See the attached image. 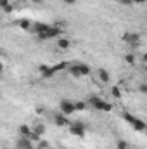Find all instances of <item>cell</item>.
Wrapping results in <instances>:
<instances>
[{
  "instance_id": "obj_12",
  "label": "cell",
  "mask_w": 147,
  "mask_h": 149,
  "mask_svg": "<svg viewBox=\"0 0 147 149\" xmlns=\"http://www.w3.org/2000/svg\"><path fill=\"white\" fill-rule=\"evenodd\" d=\"M19 134H21L23 137H30V135L33 134V128L28 127V125H21V127H19Z\"/></svg>"
},
{
  "instance_id": "obj_28",
  "label": "cell",
  "mask_w": 147,
  "mask_h": 149,
  "mask_svg": "<svg viewBox=\"0 0 147 149\" xmlns=\"http://www.w3.org/2000/svg\"><path fill=\"white\" fill-rule=\"evenodd\" d=\"M31 2H33V3H38V5H42V3H43V0H31Z\"/></svg>"
},
{
  "instance_id": "obj_20",
  "label": "cell",
  "mask_w": 147,
  "mask_h": 149,
  "mask_svg": "<svg viewBox=\"0 0 147 149\" xmlns=\"http://www.w3.org/2000/svg\"><path fill=\"white\" fill-rule=\"evenodd\" d=\"M118 2H119L121 5H125V7H133V3H135L133 0H118Z\"/></svg>"
},
{
  "instance_id": "obj_9",
  "label": "cell",
  "mask_w": 147,
  "mask_h": 149,
  "mask_svg": "<svg viewBox=\"0 0 147 149\" xmlns=\"http://www.w3.org/2000/svg\"><path fill=\"white\" fill-rule=\"evenodd\" d=\"M132 127H133V130H135V132H146V130H147V123H146V121H142L140 118H137V120L132 123Z\"/></svg>"
},
{
  "instance_id": "obj_8",
  "label": "cell",
  "mask_w": 147,
  "mask_h": 149,
  "mask_svg": "<svg viewBox=\"0 0 147 149\" xmlns=\"http://www.w3.org/2000/svg\"><path fill=\"white\" fill-rule=\"evenodd\" d=\"M17 26H19L23 31H30V30L33 28V23H31L28 17H23V19H19V21H17Z\"/></svg>"
},
{
  "instance_id": "obj_11",
  "label": "cell",
  "mask_w": 147,
  "mask_h": 149,
  "mask_svg": "<svg viewBox=\"0 0 147 149\" xmlns=\"http://www.w3.org/2000/svg\"><path fill=\"white\" fill-rule=\"evenodd\" d=\"M17 146H19V149H33L31 148V141H30V137H21L19 142H17Z\"/></svg>"
},
{
  "instance_id": "obj_22",
  "label": "cell",
  "mask_w": 147,
  "mask_h": 149,
  "mask_svg": "<svg viewBox=\"0 0 147 149\" xmlns=\"http://www.w3.org/2000/svg\"><path fill=\"white\" fill-rule=\"evenodd\" d=\"M47 148H49V142L40 139V142H38V149H47Z\"/></svg>"
},
{
  "instance_id": "obj_1",
  "label": "cell",
  "mask_w": 147,
  "mask_h": 149,
  "mask_svg": "<svg viewBox=\"0 0 147 149\" xmlns=\"http://www.w3.org/2000/svg\"><path fill=\"white\" fill-rule=\"evenodd\" d=\"M68 73L71 74L73 78H81V76H88V74L92 73V70H90V66H88V64L74 63V64H69Z\"/></svg>"
},
{
  "instance_id": "obj_5",
  "label": "cell",
  "mask_w": 147,
  "mask_h": 149,
  "mask_svg": "<svg viewBox=\"0 0 147 149\" xmlns=\"http://www.w3.org/2000/svg\"><path fill=\"white\" fill-rule=\"evenodd\" d=\"M88 106H92V108H95L97 111H102V108H104V104H106V99H102V97H99V95H92V97H88Z\"/></svg>"
},
{
  "instance_id": "obj_25",
  "label": "cell",
  "mask_w": 147,
  "mask_h": 149,
  "mask_svg": "<svg viewBox=\"0 0 147 149\" xmlns=\"http://www.w3.org/2000/svg\"><path fill=\"white\" fill-rule=\"evenodd\" d=\"M7 5H10V2H9V0H0V7H2V9H5Z\"/></svg>"
},
{
  "instance_id": "obj_18",
  "label": "cell",
  "mask_w": 147,
  "mask_h": 149,
  "mask_svg": "<svg viewBox=\"0 0 147 149\" xmlns=\"http://www.w3.org/2000/svg\"><path fill=\"white\" fill-rule=\"evenodd\" d=\"M130 148V144L125 141V139H119L118 142H116V149H128Z\"/></svg>"
},
{
  "instance_id": "obj_23",
  "label": "cell",
  "mask_w": 147,
  "mask_h": 149,
  "mask_svg": "<svg viewBox=\"0 0 147 149\" xmlns=\"http://www.w3.org/2000/svg\"><path fill=\"white\" fill-rule=\"evenodd\" d=\"M5 14H10V12H14V3H10V5H7L5 9H2Z\"/></svg>"
},
{
  "instance_id": "obj_24",
  "label": "cell",
  "mask_w": 147,
  "mask_h": 149,
  "mask_svg": "<svg viewBox=\"0 0 147 149\" xmlns=\"http://www.w3.org/2000/svg\"><path fill=\"white\" fill-rule=\"evenodd\" d=\"M139 92L147 94V83H140V85H139Z\"/></svg>"
},
{
  "instance_id": "obj_15",
  "label": "cell",
  "mask_w": 147,
  "mask_h": 149,
  "mask_svg": "<svg viewBox=\"0 0 147 149\" xmlns=\"http://www.w3.org/2000/svg\"><path fill=\"white\" fill-rule=\"evenodd\" d=\"M121 116H123V120H125V121H128L130 125H132V123L137 120V116H133L132 113H128V111H123V114H121Z\"/></svg>"
},
{
  "instance_id": "obj_29",
  "label": "cell",
  "mask_w": 147,
  "mask_h": 149,
  "mask_svg": "<svg viewBox=\"0 0 147 149\" xmlns=\"http://www.w3.org/2000/svg\"><path fill=\"white\" fill-rule=\"evenodd\" d=\"M135 3H147V0H133Z\"/></svg>"
},
{
  "instance_id": "obj_6",
  "label": "cell",
  "mask_w": 147,
  "mask_h": 149,
  "mask_svg": "<svg viewBox=\"0 0 147 149\" xmlns=\"http://www.w3.org/2000/svg\"><path fill=\"white\" fill-rule=\"evenodd\" d=\"M54 123L57 125V127H69L71 123H69V120H68V116L66 114H62V113H59V114H55L54 116Z\"/></svg>"
},
{
  "instance_id": "obj_14",
  "label": "cell",
  "mask_w": 147,
  "mask_h": 149,
  "mask_svg": "<svg viewBox=\"0 0 147 149\" xmlns=\"http://www.w3.org/2000/svg\"><path fill=\"white\" fill-rule=\"evenodd\" d=\"M74 108H76V111H85L88 108V102L87 101H74Z\"/></svg>"
},
{
  "instance_id": "obj_19",
  "label": "cell",
  "mask_w": 147,
  "mask_h": 149,
  "mask_svg": "<svg viewBox=\"0 0 147 149\" xmlns=\"http://www.w3.org/2000/svg\"><path fill=\"white\" fill-rule=\"evenodd\" d=\"M112 109H114L112 102H109V101H106V104H104V108H102V113H111Z\"/></svg>"
},
{
  "instance_id": "obj_21",
  "label": "cell",
  "mask_w": 147,
  "mask_h": 149,
  "mask_svg": "<svg viewBox=\"0 0 147 149\" xmlns=\"http://www.w3.org/2000/svg\"><path fill=\"white\" fill-rule=\"evenodd\" d=\"M49 68H50V66H47V64H40V66H38V71H40V74H43V73L49 71Z\"/></svg>"
},
{
  "instance_id": "obj_17",
  "label": "cell",
  "mask_w": 147,
  "mask_h": 149,
  "mask_svg": "<svg viewBox=\"0 0 147 149\" xmlns=\"http://www.w3.org/2000/svg\"><path fill=\"white\" fill-rule=\"evenodd\" d=\"M135 61H137V57H135L133 54H125V63H126V64L133 66V64H135Z\"/></svg>"
},
{
  "instance_id": "obj_13",
  "label": "cell",
  "mask_w": 147,
  "mask_h": 149,
  "mask_svg": "<svg viewBox=\"0 0 147 149\" xmlns=\"http://www.w3.org/2000/svg\"><path fill=\"white\" fill-rule=\"evenodd\" d=\"M111 95H112L114 99H121V95H123V94H121V88H119L118 85H112V87H111Z\"/></svg>"
},
{
  "instance_id": "obj_10",
  "label": "cell",
  "mask_w": 147,
  "mask_h": 149,
  "mask_svg": "<svg viewBox=\"0 0 147 149\" xmlns=\"http://www.w3.org/2000/svg\"><path fill=\"white\" fill-rule=\"evenodd\" d=\"M61 50H68L69 47H71V40L69 38H64V37H61V38H57V43H55Z\"/></svg>"
},
{
  "instance_id": "obj_2",
  "label": "cell",
  "mask_w": 147,
  "mask_h": 149,
  "mask_svg": "<svg viewBox=\"0 0 147 149\" xmlns=\"http://www.w3.org/2000/svg\"><path fill=\"white\" fill-rule=\"evenodd\" d=\"M121 40H123L125 43H128L132 49L140 47V35L135 33V31H125V33L121 35Z\"/></svg>"
},
{
  "instance_id": "obj_27",
  "label": "cell",
  "mask_w": 147,
  "mask_h": 149,
  "mask_svg": "<svg viewBox=\"0 0 147 149\" xmlns=\"http://www.w3.org/2000/svg\"><path fill=\"white\" fill-rule=\"evenodd\" d=\"M142 63H144V64H147V52H144V54H142Z\"/></svg>"
},
{
  "instance_id": "obj_4",
  "label": "cell",
  "mask_w": 147,
  "mask_h": 149,
  "mask_svg": "<svg viewBox=\"0 0 147 149\" xmlns=\"http://www.w3.org/2000/svg\"><path fill=\"white\" fill-rule=\"evenodd\" d=\"M69 134H73L74 137H80V139H83V137H85V134H87V130H85V125H83L81 121L71 123V125H69Z\"/></svg>"
},
{
  "instance_id": "obj_3",
  "label": "cell",
  "mask_w": 147,
  "mask_h": 149,
  "mask_svg": "<svg viewBox=\"0 0 147 149\" xmlns=\"http://www.w3.org/2000/svg\"><path fill=\"white\" fill-rule=\"evenodd\" d=\"M59 109H61L62 114L71 116V114L76 111V108H74V101H69V99H61V101H59Z\"/></svg>"
},
{
  "instance_id": "obj_7",
  "label": "cell",
  "mask_w": 147,
  "mask_h": 149,
  "mask_svg": "<svg viewBox=\"0 0 147 149\" xmlns=\"http://www.w3.org/2000/svg\"><path fill=\"white\" fill-rule=\"evenodd\" d=\"M97 76H99V80H101L102 83H109L111 81V73L107 70H104V68H99V70H97Z\"/></svg>"
},
{
  "instance_id": "obj_26",
  "label": "cell",
  "mask_w": 147,
  "mask_h": 149,
  "mask_svg": "<svg viewBox=\"0 0 147 149\" xmlns=\"http://www.w3.org/2000/svg\"><path fill=\"white\" fill-rule=\"evenodd\" d=\"M62 3H66V5H74L76 3V0H61Z\"/></svg>"
},
{
  "instance_id": "obj_16",
  "label": "cell",
  "mask_w": 147,
  "mask_h": 149,
  "mask_svg": "<svg viewBox=\"0 0 147 149\" xmlns=\"http://www.w3.org/2000/svg\"><path fill=\"white\" fill-rule=\"evenodd\" d=\"M33 132H35L37 135H40V137H42V135L45 134V125H42V123L35 125V127H33Z\"/></svg>"
}]
</instances>
